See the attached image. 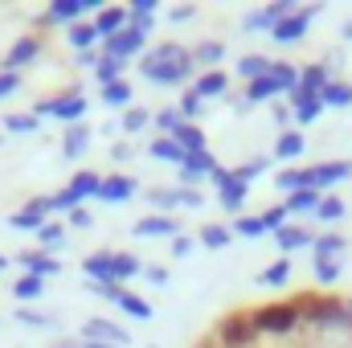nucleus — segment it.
Here are the masks:
<instances>
[{
    "label": "nucleus",
    "instance_id": "nucleus-47",
    "mask_svg": "<svg viewBox=\"0 0 352 348\" xmlns=\"http://www.w3.org/2000/svg\"><path fill=\"white\" fill-rule=\"evenodd\" d=\"M336 274H340V266H336V262H332V259L316 262V279H320V283H332Z\"/></svg>",
    "mask_w": 352,
    "mask_h": 348
},
{
    "label": "nucleus",
    "instance_id": "nucleus-60",
    "mask_svg": "<svg viewBox=\"0 0 352 348\" xmlns=\"http://www.w3.org/2000/svg\"><path fill=\"white\" fill-rule=\"evenodd\" d=\"M58 348H90V345H58Z\"/></svg>",
    "mask_w": 352,
    "mask_h": 348
},
{
    "label": "nucleus",
    "instance_id": "nucleus-58",
    "mask_svg": "<svg viewBox=\"0 0 352 348\" xmlns=\"http://www.w3.org/2000/svg\"><path fill=\"white\" fill-rule=\"evenodd\" d=\"M188 246H192L188 238H176V242H173V254H188Z\"/></svg>",
    "mask_w": 352,
    "mask_h": 348
},
{
    "label": "nucleus",
    "instance_id": "nucleus-38",
    "mask_svg": "<svg viewBox=\"0 0 352 348\" xmlns=\"http://www.w3.org/2000/svg\"><path fill=\"white\" fill-rule=\"evenodd\" d=\"M135 270H140V259H135V254H111V274L127 279V274H135Z\"/></svg>",
    "mask_w": 352,
    "mask_h": 348
},
{
    "label": "nucleus",
    "instance_id": "nucleus-31",
    "mask_svg": "<svg viewBox=\"0 0 352 348\" xmlns=\"http://www.w3.org/2000/svg\"><path fill=\"white\" fill-rule=\"evenodd\" d=\"M102 98L111 102V107H127L131 102V87L119 78V83H111V87H102Z\"/></svg>",
    "mask_w": 352,
    "mask_h": 348
},
{
    "label": "nucleus",
    "instance_id": "nucleus-16",
    "mask_svg": "<svg viewBox=\"0 0 352 348\" xmlns=\"http://www.w3.org/2000/svg\"><path fill=\"white\" fill-rule=\"evenodd\" d=\"M135 234L140 238H160V234H176V221L173 217H144V221H135Z\"/></svg>",
    "mask_w": 352,
    "mask_h": 348
},
{
    "label": "nucleus",
    "instance_id": "nucleus-44",
    "mask_svg": "<svg viewBox=\"0 0 352 348\" xmlns=\"http://www.w3.org/2000/svg\"><path fill=\"white\" fill-rule=\"evenodd\" d=\"M201 242H205V246H226V242H230V230H221V226H205V230H201Z\"/></svg>",
    "mask_w": 352,
    "mask_h": 348
},
{
    "label": "nucleus",
    "instance_id": "nucleus-24",
    "mask_svg": "<svg viewBox=\"0 0 352 348\" xmlns=\"http://www.w3.org/2000/svg\"><path fill=\"white\" fill-rule=\"evenodd\" d=\"M197 94H201V98H205V94H226V74H221V70H209V74H201V78H197Z\"/></svg>",
    "mask_w": 352,
    "mask_h": 348
},
{
    "label": "nucleus",
    "instance_id": "nucleus-55",
    "mask_svg": "<svg viewBox=\"0 0 352 348\" xmlns=\"http://www.w3.org/2000/svg\"><path fill=\"white\" fill-rule=\"evenodd\" d=\"M320 111H324V102L316 98V102H307V107H299V119H303V123H311V119H316Z\"/></svg>",
    "mask_w": 352,
    "mask_h": 348
},
{
    "label": "nucleus",
    "instance_id": "nucleus-32",
    "mask_svg": "<svg viewBox=\"0 0 352 348\" xmlns=\"http://www.w3.org/2000/svg\"><path fill=\"white\" fill-rule=\"evenodd\" d=\"M287 279H291V262H274L270 270H263V274H258V283H266V287H283Z\"/></svg>",
    "mask_w": 352,
    "mask_h": 348
},
{
    "label": "nucleus",
    "instance_id": "nucleus-41",
    "mask_svg": "<svg viewBox=\"0 0 352 348\" xmlns=\"http://www.w3.org/2000/svg\"><path fill=\"white\" fill-rule=\"evenodd\" d=\"M287 205H291V209H316V205H320V193H316V188H299V193H291Z\"/></svg>",
    "mask_w": 352,
    "mask_h": 348
},
{
    "label": "nucleus",
    "instance_id": "nucleus-33",
    "mask_svg": "<svg viewBox=\"0 0 352 348\" xmlns=\"http://www.w3.org/2000/svg\"><path fill=\"white\" fill-rule=\"evenodd\" d=\"M320 102H328V107H349L352 102V87H340V83L332 87V83H328V90L320 94Z\"/></svg>",
    "mask_w": 352,
    "mask_h": 348
},
{
    "label": "nucleus",
    "instance_id": "nucleus-42",
    "mask_svg": "<svg viewBox=\"0 0 352 348\" xmlns=\"http://www.w3.org/2000/svg\"><path fill=\"white\" fill-rule=\"evenodd\" d=\"M12 291H16V299H37V295H41V279H37V274H25Z\"/></svg>",
    "mask_w": 352,
    "mask_h": 348
},
{
    "label": "nucleus",
    "instance_id": "nucleus-50",
    "mask_svg": "<svg viewBox=\"0 0 352 348\" xmlns=\"http://www.w3.org/2000/svg\"><path fill=\"white\" fill-rule=\"evenodd\" d=\"M16 87H21V74H16V70H4V74H0V98L12 94Z\"/></svg>",
    "mask_w": 352,
    "mask_h": 348
},
{
    "label": "nucleus",
    "instance_id": "nucleus-36",
    "mask_svg": "<svg viewBox=\"0 0 352 348\" xmlns=\"http://www.w3.org/2000/svg\"><path fill=\"white\" fill-rule=\"evenodd\" d=\"M94 37H98V29H94V21H90V25H74V29H70V41H74V45H78L82 54H87L90 45H94Z\"/></svg>",
    "mask_w": 352,
    "mask_h": 348
},
{
    "label": "nucleus",
    "instance_id": "nucleus-7",
    "mask_svg": "<svg viewBox=\"0 0 352 348\" xmlns=\"http://www.w3.org/2000/svg\"><path fill=\"white\" fill-rule=\"evenodd\" d=\"M311 17H316V8H299V12H291L287 21H278V25H274V41H299Z\"/></svg>",
    "mask_w": 352,
    "mask_h": 348
},
{
    "label": "nucleus",
    "instance_id": "nucleus-6",
    "mask_svg": "<svg viewBox=\"0 0 352 348\" xmlns=\"http://www.w3.org/2000/svg\"><path fill=\"white\" fill-rule=\"evenodd\" d=\"M352 173V164L349 160H332V164H320V168H311L307 173V188H328V184H336V180H344V176Z\"/></svg>",
    "mask_w": 352,
    "mask_h": 348
},
{
    "label": "nucleus",
    "instance_id": "nucleus-40",
    "mask_svg": "<svg viewBox=\"0 0 352 348\" xmlns=\"http://www.w3.org/2000/svg\"><path fill=\"white\" fill-rule=\"evenodd\" d=\"M119 74H123V62H119V58H102V62H98V78H102V87L119 83Z\"/></svg>",
    "mask_w": 352,
    "mask_h": 348
},
{
    "label": "nucleus",
    "instance_id": "nucleus-3",
    "mask_svg": "<svg viewBox=\"0 0 352 348\" xmlns=\"http://www.w3.org/2000/svg\"><path fill=\"white\" fill-rule=\"evenodd\" d=\"M250 324H254L258 332H291V328L299 324V312H295V307H263V312L250 316Z\"/></svg>",
    "mask_w": 352,
    "mask_h": 348
},
{
    "label": "nucleus",
    "instance_id": "nucleus-52",
    "mask_svg": "<svg viewBox=\"0 0 352 348\" xmlns=\"http://www.w3.org/2000/svg\"><path fill=\"white\" fill-rule=\"evenodd\" d=\"M156 127H164V131H176V127H180V115H176V111H160V115H156Z\"/></svg>",
    "mask_w": 352,
    "mask_h": 348
},
{
    "label": "nucleus",
    "instance_id": "nucleus-37",
    "mask_svg": "<svg viewBox=\"0 0 352 348\" xmlns=\"http://www.w3.org/2000/svg\"><path fill=\"white\" fill-rule=\"evenodd\" d=\"M303 90H311V94H324V90H328V74H324L320 66H307V70H303Z\"/></svg>",
    "mask_w": 352,
    "mask_h": 348
},
{
    "label": "nucleus",
    "instance_id": "nucleus-4",
    "mask_svg": "<svg viewBox=\"0 0 352 348\" xmlns=\"http://www.w3.org/2000/svg\"><path fill=\"white\" fill-rule=\"evenodd\" d=\"M213 184H217V193H221V205H226V209H238V205H242V197H246V184H242L234 173H221V168H213Z\"/></svg>",
    "mask_w": 352,
    "mask_h": 348
},
{
    "label": "nucleus",
    "instance_id": "nucleus-10",
    "mask_svg": "<svg viewBox=\"0 0 352 348\" xmlns=\"http://www.w3.org/2000/svg\"><path fill=\"white\" fill-rule=\"evenodd\" d=\"M131 193H135V180H131V176H107V180H102V188H98V201L119 205V201H127Z\"/></svg>",
    "mask_w": 352,
    "mask_h": 348
},
{
    "label": "nucleus",
    "instance_id": "nucleus-13",
    "mask_svg": "<svg viewBox=\"0 0 352 348\" xmlns=\"http://www.w3.org/2000/svg\"><path fill=\"white\" fill-rule=\"evenodd\" d=\"M250 332H254L250 316H230V320L221 324V340H226V345H246V340H250Z\"/></svg>",
    "mask_w": 352,
    "mask_h": 348
},
{
    "label": "nucleus",
    "instance_id": "nucleus-61",
    "mask_svg": "<svg viewBox=\"0 0 352 348\" xmlns=\"http://www.w3.org/2000/svg\"><path fill=\"white\" fill-rule=\"evenodd\" d=\"M4 266H8V259H4V254H0V270H4Z\"/></svg>",
    "mask_w": 352,
    "mask_h": 348
},
{
    "label": "nucleus",
    "instance_id": "nucleus-56",
    "mask_svg": "<svg viewBox=\"0 0 352 348\" xmlns=\"http://www.w3.org/2000/svg\"><path fill=\"white\" fill-rule=\"evenodd\" d=\"M283 217H287V209H270L263 217V226H278V230H283Z\"/></svg>",
    "mask_w": 352,
    "mask_h": 348
},
{
    "label": "nucleus",
    "instance_id": "nucleus-21",
    "mask_svg": "<svg viewBox=\"0 0 352 348\" xmlns=\"http://www.w3.org/2000/svg\"><path fill=\"white\" fill-rule=\"evenodd\" d=\"M90 8V0H58L54 8H50V17L54 21H74V17H82Z\"/></svg>",
    "mask_w": 352,
    "mask_h": 348
},
{
    "label": "nucleus",
    "instance_id": "nucleus-11",
    "mask_svg": "<svg viewBox=\"0 0 352 348\" xmlns=\"http://www.w3.org/2000/svg\"><path fill=\"white\" fill-rule=\"evenodd\" d=\"M82 332H87V340H94V345H98V340H111V348L127 345V332H123V328H115L111 320H87V328H82Z\"/></svg>",
    "mask_w": 352,
    "mask_h": 348
},
{
    "label": "nucleus",
    "instance_id": "nucleus-35",
    "mask_svg": "<svg viewBox=\"0 0 352 348\" xmlns=\"http://www.w3.org/2000/svg\"><path fill=\"white\" fill-rule=\"evenodd\" d=\"M340 213H344V201H340V197H324V201L316 205V217H320V221H336Z\"/></svg>",
    "mask_w": 352,
    "mask_h": 348
},
{
    "label": "nucleus",
    "instance_id": "nucleus-45",
    "mask_svg": "<svg viewBox=\"0 0 352 348\" xmlns=\"http://www.w3.org/2000/svg\"><path fill=\"white\" fill-rule=\"evenodd\" d=\"M278 188H291V193L307 188V173H278Z\"/></svg>",
    "mask_w": 352,
    "mask_h": 348
},
{
    "label": "nucleus",
    "instance_id": "nucleus-30",
    "mask_svg": "<svg viewBox=\"0 0 352 348\" xmlns=\"http://www.w3.org/2000/svg\"><path fill=\"white\" fill-rule=\"evenodd\" d=\"M299 152H303V135H299V131H283V135H278V156L291 160V156H299Z\"/></svg>",
    "mask_w": 352,
    "mask_h": 348
},
{
    "label": "nucleus",
    "instance_id": "nucleus-53",
    "mask_svg": "<svg viewBox=\"0 0 352 348\" xmlns=\"http://www.w3.org/2000/svg\"><path fill=\"white\" fill-rule=\"evenodd\" d=\"M180 111H184V115H197V111H201V94H197V90H188V94L180 98Z\"/></svg>",
    "mask_w": 352,
    "mask_h": 348
},
{
    "label": "nucleus",
    "instance_id": "nucleus-20",
    "mask_svg": "<svg viewBox=\"0 0 352 348\" xmlns=\"http://www.w3.org/2000/svg\"><path fill=\"white\" fill-rule=\"evenodd\" d=\"M173 135H176V144H180L184 152H205V135H201V131H197L192 123H180Z\"/></svg>",
    "mask_w": 352,
    "mask_h": 348
},
{
    "label": "nucleus",
    "instance_id": "nucleus-34",
    "mask_svg": "<svg viewBox=\"0 0 352 348\" xmlns=\"http://www.w3.org/2000/svg\"><path fill=\"white\" fill-rule=\"evenodd\" d=\"M152 156H160V160H184V148L176 140H152Z\"/></svg>",
    "mask_w": 352,
    "mask_h": 348
},
{
    "label": "nucleus",
    "instance_id": "nucleus-25",
    "mask_svg": "<svg viewBox=\"0 0 352 348\" xmlns=\"http://www.w3.org/2000/svg\"><path fill=\"white\" fill-rule=\"evenodd\" d=\"M98 188H102V180H98L94 173H78L74 184H70V193H74L78 201H82V197H98Z\"/></svg>",
    "mask_w": 352,
    "mask_h": 348
},
{
    "label": "nucleus",
    "instance_id": "nucleus-51",
    "mask_svg": "<svg viewBox=\"0 0 352 348\" xmlns=\"http://www.w3.org/2000/svg\"><path fill=\"white\" fill-rule=\"evenodd\" d=\"M144 123H148V111H127V115H123V127H127V131H140Z\"/></svg>",
    "mask_w": 352,
    "mask_h": 348
},
{
    "label": "nucleus",
    "instance_id": "nucleus-27",
    "mask_svg": "<svg viewBox=\"0 0 352 348\" xmlns=\"http://www.w3.org/2000/svg\"><path fill=\"white\" fill-rule=\"evenodd\" d=\"M90 279H98V283L115 279V274H111V254H90L87 259V283Z\"/></svg>",
    "mask_w": 352,
    "mask_h": 348
},
{
    "label": "nucleus",
    "instance_id": "nucleus-9",
    "mask_svg": "<svg viewBox=\"0 0 352 348\" xmlns=\"http://www.w3.org/2000/svg\"><path fill=\"white\" fill-rule=\"evenodd\" d=\"M152 205L168 209V205H201L197 188H152Z\"/></svg>",
    "mask_w": 352,
    "mask_h": 348
},
{
    "label": "nucleus",
    "instance_id": "nucleus-17",
    "mask_svg": "<svg viewBox=\"0 0 352 348\" xmlns=\"http://www.w3.org/2000/svg\"><path fill=\"white\" fill-rule=\"evenodd\" d=\"M111 299H115V303H119L123 312H131L135 320H148V316H152V307H148V303H144L140 295H131V291H111Z\"/></svg>",
    "mask_w": 352,
    "mask_h": 348
},
{
    "label": "nucleus",
    "instance_id": "nucleus-59",
    "mask_svg": "<svg viewBox=\"0 0 352 348\" xmlns=\"http://www.w3.org/2000/svg\"><path fill=\"white\" fill-rule=\"evenodd\" d=\"M74 226H90V213H87V209H74Z\"/></svg>",
    "mask_w": 352,
    "mask_h": 348
},
{
    "label": "nucleus",
    "instance_id": "nucleus-57",
    "mask_svg": "<svg viewBox=\"0 0 352 348\" xmlns=\"http://www.w3.org/2000/svg\"><path fill=\"white\" fill-rule=\"evenodd\" d=\"M111 156H115V160H127V156H131V148H127V144H115V148H111Z\"/></svg>",
    "mask_w": 352,
    "mask_h": 348
},
{
    "label": "nucleus",
    "instance_id": "nucleus-14",
    "mask_svg": "<svg viewBox=\"0 0 352 348\" xmlns=\"http://www.w3.org/2000/svg\"><path fill=\"white\" fill-rule=\"evenodd\" d=\"M41 217H45V197L33 201V205H25V209H16V213H12V226H16V230H41V226H45Z\"/></svg>",
    "mask_w": 352,
    "mask_h": 348
},
{
    "label": "nucleus",
    "instance_id": "nucleus-19",
    "mask_svg": "<svg viewBox=\"0 0 352 348\" xmlns=\"http://www.w3.org/2000/svg\"><path fill=\"white\" fill-rule=\"evenodd\" d=\"M94 29L98 33H119V29H127V12L123 8H102L98 21H94Z\"/></svg>",
    "mask_w": 352,
    "mask_h": 348
},
{
    "label": "nucleus",
    "instance_id": "nucleus-5",
    "mask_svg": "<svg viewBox=\"0 0 352 348\" xmlns=\"http://www.w3.org/2000/svg\"><path fill=\"white\" fill-rule=\"evenodd\" d=\"M135 50H144V37H140L131 25H127V29H119V33L107 41V58H119V62H127Z\"/></svg>",
    "mask_w": 352,
    "mask_h": 348
},
{
    "label": "nucleus",
    "instance_id": "nucleus-18",
    "mask_svg": "<svg viewBox=\"0 0 352 348\" xmlns=\"http://www.w3.org/2000/svg\"><path fill=\"white\" fill-rule=\"evenodd\" d=\"M180 164H184V180H188V176H213V156H209V152H184V160H180Z\"/></svg>",
    "mask_w": 352,
    "mask_h": 348
},
{
    "label": "nucleus",
    "instance_id": "nucleus-39",
    "mask_svg": "<svg viewBox=\"0 0 352 348\" xmlns=\"http://www.w3.org/2000/svg\"><path fill=\"white\" fill-rule=\"evenodd\" d=\"M340 250H344V238H336V234H328V238H320V242H316V262L332 259V254H340Z\"/></svg>",
    "mask_w": 352,
    "mask_h": 348
},
{
    "label": "nucleus",
    "instance_id": "nucleus-8",
    "mask_svg": "<svg viewBox=\"0 0 352 348\" xmlns=\"http://www.w3.org/2000/svg\"><path fill=\"white\" fill-rule=\"evenodd\" d=\"M87 111V98L82 94H66V98H54V102H41L37 115H58V119H78Z\"/></svg>",
    "mask_w": 352,
    "mask_h": 348
},
{
    "label": "nucleus",
    "instance_id": "nucleus-22",
    "mask_svg": "<svg viewBox=\"0 0 352 348\" xmlns=\"http://www.w3.org/2000/svg\"><path fill=\"white\" fill-rule=\"evenodd\" d=\"M21 262H25V266H29V274H37V279H41V274H58V270H62L54 259H45V254H37V250L21 254Z\"/></svg>",
    "mask_w": 352,
    "mask_h": 348
},
{
    "label": "nucleus",
    "instance_id": "nucleus-28",
    "mask_svg": "<svg viewBox=\"0 0 352 348\" xmlns=\"http://www.w3.org/2000/svg\"><path fill=\"white\" fill-rule=\"evenodd\" d=\"M278 83H274V78H270V74H263V78H254V83H250V90H246V98H250V102H263V98H270V94H278Z\"/></svg>",
    "mask_w": 352,
    "mask_h": 348
},
{
    "label": "nucleus",
    "instance_id": "nucleus-23",
    "mask_svg": "<svg viewBox=\"0 0 352 348\" xmlns=\"http://www.w3.org/2000/svg\"><path fill=\"white\" fill-rule=\"evenodd\" d=\"M274 238H278V246H283V250H299V246H307V242H311V238H307V230H299V226H283Z\"/></svg>",
    "mask_w": 352,
    "mask_h": 348
},
{
    "label": "nucleus",
    "instance_id": "nucleus-49",
    "mask_svg": "<svg viewBox=\"0 0 352 348\" xmlns=\"http://www.w3.org/2000/svg\"><path fill=\"white\" fill-rule=\"evenodd\" d=\"M238 230H242V234H250V238H258L266 226H263V217H238Z\"/></svg>",
    "mask_w": 352,
    "mask_h": 348
},
{
    "label": "nucleus",
    "instance_id": "nucleus-46",
    "mask_svg": "<svg viewBox=\"0 0 352 348\" xmlns=\"http://www.w3.org/2000/svg\"><path fill=\"white\" fill-rule=\"evenodd\" d=\"M37 234H41V246H62V238H66L62 226H41Z\"/></svg>",
    "mask_w": 352,
    "mask_h": 348
},
{
    "label": "nucleus",
    "instance_id": "nucleus-48",
    "mask_svg": "<svg viewBox=\"0 0 352 348\" xmlns=\"http://www.w3.org/2000/svg\"><path fill=\"white\" fill-rule=\"evenodd\" d=\"M221 54H226V50H221L217 41H205V45L197 50V58H201V62H221Z\"/></svg>",
    "mask_w": 352,
    "mask_h": 348
},
{
    "label": "nucleus",
    "instance_id": "nucleus-29",
    "mask_svg": "<svg viewBox=\"0 0 352 348\" xmlns=\"http://www.w3.org/2000/svg\"><path fill=\"white\" fill-rule=\"evenodd\" d=\"M87 144H90L87 127H70V131H66V156H70V160H74V156H82V152H87Z\"/></svg>",
    "mask_w": 352,
    "mask_h": 348
},
{
    "label": "nucleus",
    "instance_id": "nucleus-2",
    "mask_svg": "<svg viewBox=\"0 0 352 348\" xmlns=\"http://www.w3.org/2000/svg\"><path fill=\"white\" fill-rule=\"evenodd\" d=\"M303 316L311 324H320V328H344V324H352V307L336 303V299H307Z\"/></svg>",
    "mask_w": 352,
    "mask_h": 348
},
{
    "label": "nucleus",
    "instance_id": "nucleus-43",
    "mask_svg": "<svg viewBox=\"0 0 352 348\" xmlns=\"http://www.w3.org/2000/svg\"><path fill=\"white\" fill-rule=\"evenodd\" d=\"M4 127L8 131H37V115H8Z\"/></svg>",
    "mask_w": 352,
    "mask_h": 348
},
{
    "label": "nucleus",
    "instance_id": "nucleus-26",
    "mask_svg": "<svg viewBox=\"0 0 352 348\" xmlns=\"http://www.w3.org/2000/svg\"><path fill=\"white\" fill-rule=\"evenodd\" d=\"M238 70H242V74H246V78L254 83V78H263V74H270V62H266L263 54H246V58L238 62Z\"/></svg>",
    "mask_w": 352,
    "mask_h": 348
},
{
    "label": "nucleus",
    "instance_id": "nucleus-1",
    "mask_svg": "<svg viewBox=\"0 0 352 348\" xmlns=\"http://www.w3.org/2000/svg\"><path fill=\"white\" fill-rule=\"evenodd\" d=\"M144 74L152 83H164V87H176L192 74V54H184L180 45H156L152 54H144Z\"/></svg>",
    "mask_w": 352,
    "mask_h": 348
},
{
    "label": "nucleus",
    "instance_id": "nucleus-54",
    "mask_svg": "<svg viewBox=\"0 0 352 348\" xmlns=\"http://www.w3.org/2000/svg\"><path fill=\"white\" fill-rule=\"evenodd\" d=\"M263 168H266V160H254V164H242V168H238V173H234V176H238V180L246 184L250 176H258V173H263Z\"/></svg>",
    "mask_w": 352,
    "mask_h": 348
},
{
    "label": "nucleus",
    "instance_id": "nucleus-15",
    "mask_svg": "<svg viewBox=\"0 0 352 348\" xmlns=\"http://www.w3.org/2000/svg\"><path fill=\"white\" fill-rule=\"evenodd\" d=\"M37 50H41V41H37V37H25V41H16V45L8 50V58H4V70H16L21 62L37 58Z\"/></svg>",
    "mask_w": 352,
    "mask_h": 348
},
{
    "label": "nucleus",
    "instance_id": "nucleus-12",
    "mask_svg": "<svg viewBox=\"0 0 352 348\" xmlns=\"http://www.w3.org/2000/svg\"><path fill=\"white\" fill-rule=\"evenodd\" d=\"M291 12H295V4H270V8H263V12H250V17H246V29H266V25L274 29V25L287 21Z\"/></svg>",
    "mask_w": 352,
    "mask_h": 348
}]
</instances>
